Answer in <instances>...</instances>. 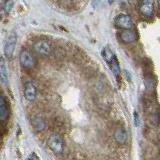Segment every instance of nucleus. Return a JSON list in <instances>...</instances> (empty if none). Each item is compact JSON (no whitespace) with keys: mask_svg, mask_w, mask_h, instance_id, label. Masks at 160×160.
Here are the masks:
<instances>
[{"mask_svg":"<svg viewBox=\"0 0 160 160\" xmlns=\"http://www.w3.org/2000/svg\"><path fill=\"white\" fill-rule=\"evenodd\" d=\"M114 23L116 27L123 29V30H131L134 27V23L132 21V18L126 14H119L116 16L114 20Z\"/></svg>","mask_w":160,"mask_h":160,"instance_id":"39448f33","label":"nucleus"},{"mask_svg":"<svg viewBox=\"0 0 160 160\" xmlns=\"http://www.w3.org/2000/svg\"><path fill=\"white\" fill-rule=\"evenodd\" d=\"M114 1H115V0H108V3H109V4H112Z\"/></svg>","mask_w":160,"mask_h":160,"instance_id":"a211bd4d","label":"nucleus"},{"mask_svg":"<svg viewBox=\"0 0 160 160\" xmlns=\"http://www.w3.org/2000/svg\"><path fill=\"white\" fill-rule=\"evenodd\" d=\"M9 108L3 95L0 94V123H5L9 118Z\"/></svg>","mask_w":160,"mask_h":160,"instance_id":"1a4fd4ad","label":"nucleus"},{"mask_svg":"<svg viewBox=\"0 0 160 160\" xmlns=\"http://www.w3.org/2000/svg\"><path fill=\"white\" fill-rule=\"evenodd\" d=\"M113 137H114V140L116 141V143L118 145L126 144L127 140H128V134H127L126 129H125L124 127H117L114 130Z\"/></svg>","mask_w":160,"mask_h":160,"instance_id":"6e6552de","label":"nucleus"},{"mask_svg":"<svg viewBox=\"0 0 160 160\" xmlns=\"http://www.w3.org/2000/svg\"><path fill=\"white\" fill-rule=\"evenodd\" d=\"M19 62L21 67L26 70H31L36 66V59L31 51L28 49H23L19 54Z\"/></svg>","mask_w":160,"mask_h":160,"instance_id":"f03ea898","label":"nucleus"},{"mask_svg":"<svg viewBox=\"0 0 160 160\" xmlns=\"http://www.w3.org/2000/svg\"><path fill=\"white\" fill-rule=\"evenodd\" d=\"M17 44V35L15 32L10 33L4 42V54L7 58H11L14 54Z\"/></svg>","mask_w":160,"mask_h":160,"instance_id":"20e7f679","label":"nucleus"},{"mask_svg":"<svg viewBox=\"0 0 160 160\" xmlns=\"http://www.w3.org/2000/svg\"><path fill=\"white\" fill-rule=\"evenodd\" d=\"M33 51L39 56L46 57L52 53V45L47 40H38L33 44Z\"/></svg>","mask_w":160,"mask_h":160,"instance_id":"7ed1b4c3","label":"nucleus"},{"mask_svg":"<svg viewBox=\"0 0 160 160\" xmlns=\"http://www.w3.org/2000/svg\"><path fill=\"white\" fill-rule=\"evenodd\" d=\"M47 145L55 155H61L64 152V140L61 135L58 133H53L50 135L47 140Z\"/></svg>","mask_w":160,"mask_h":160,"instance_id":"f257e3e1","label":"nucleus"},{"mask_svg":"<svg viewBox=\"0 0 160 160\" xmlns=\"http://www.w3.org/2000/svg\"><path fill=\"white\" fill-rule=\"evenodd\" d=\"M119 39L121 40V42L125 44H129L136 41L137 34L132 31V30H123V31L119 33Z\"/></svg>","mask_w":160,"mask_h":160,"instance_id":"9d476101","label":"nucleus"},{"mask_svg":"<svg viewBox=\"0 0 160 160\" xmlns=\"http://www.w3.org/2000/svg\"><path fill=\"white\" fill-rule=\"evenodd\" d=\"M14 6V1L13 0H6L4 3V11L5 13H9L12 10Z\"/></svg>","mask_w":160,"mask_h":160,"instance_id":"2eb2a0df","label":"nucleus"},{"mask_svg":"<svg viewBox=\"0 0 160 160\" xmlns=\"http://www.w3.org/2000/svg\"><path fill=\"white\" fill-rule=\"evenodd\" d=\"M24 97L26 98L27 101H34L37 97V87L35 86L34 83L31 81H27L24 84L23 87Z\"/></svg>","mask_w":160,"mask_h":160,"instance_id":"0eeeda50","label":"nucleus"},{"mask_svg":"<svg viewBox=\"0 0 160 160\" xmlns=\"http://www.w3.org/2000/svg\"><path fill=\"white\" fill-rule=\"evenodd\" d=\"M158 6H159V9H160V0H158Z\"/></svg>","mask_w":160,"mask_h":160,"instance_id":"6ab92c4d","label":"nucleus"},{"mask_svg":"<svg viewBox=\"0 0 160 160\" xmlns=\"http://www.w3.org/2000/svg\"><path fill=\"white\" fill-rule=\"evenodd\" d=\"M139 122H140L139 115H138L137 112H135L134 113V124H135V126H139Z\"/></svg>","mask_w":160,"mask_h":160,"instance_id":"dca6fc26","label":"nucleus"},{"mask_svg":"<svg viewBox=\"0 0 160 160\" xmlns=\"http://www.w3.org/2000/svg\"><path fill=\"white\" fill-rule=\"evenodd\" d=\"M108 65H109L110 69H111V71L113 72V74H114L116 77H118L119 75H120V66H119V63H118L117 57L115 56V57L112 59V61L110 62Z\"/></svg>","mask_w":160,"mask_h":160,"instance_id":"ddd939ff","label":"nucleus"},{"mask_svg":"<svg viewBox=\"0 0 160 160\" xmlns=\"http://www.w3.org/2000/svg\"><path fill=\"white\" fill-rule=\"evenodd\" d=\"M30 122H31V125L35 131L40 132V131H43V130L46 128V121H45V119L41 116L35 115V116L31 117Z\"/></svg>","mask_w":160,"mask_h":160,"instance_id":"9b49d317","label":"nucleus"},{"mask_svg":"<svg viewBox=\"0 0 160 160\" xmlns=\"http://www.w3.org/2000/svg\"><path fill=\"white\" fill-rule=\"evenodd\" d=\"M139 11L144 17L152 18L154 15V2L153 0H141L139 5Z\"/></svg>","mask_w":160,"mask_h":160,"instance_id":"423d86ee","label":"nucleus"},{"mask_svg":"<svg viewBox=\"0 0 160 160\" xmlns=\"http://www.w3.org/2000/svg\"><path fill=\"white\" fill-rule=\"evenodd\" d=\"M26 160H40V158H39L35 153H31V154H30L29 156L27 157Z\"/></svg>","mask_w":160,"mask_h":160,"instance_id":"f3484780","label":"nucleus"},{"mask_svg":"<svg viewBox=\"0 0 160 160\" xmlns=\"http://www.w3.org/2000/svg\"><path fill=\"white\" fill-rule=\"evenodd\" d=\"M102 56L104 58V60L106 61L108 64L112 61V59L115 57V54L112 52V50L108 48V47H104L102 50Z\"/></svg>","mask_w":160,"mask_h":160,"instance_id":"4468645a","label":"nucleus"},{"mask_svg":"<svg viewBox=\"0 0 160 160\" xmlns=\"http://www.w3.org/2000/svg\"><path fill=\"white\" fill-rule=\"evenodd\" d=\"M0 80L4 84L8 83V71H7V66L5 63V60L3 57L0 58Z\"/></svg>","mask_w":160,"mask_h":160,"instance_id":"f8f14e48","label":"nucleus"}]
</instances>
